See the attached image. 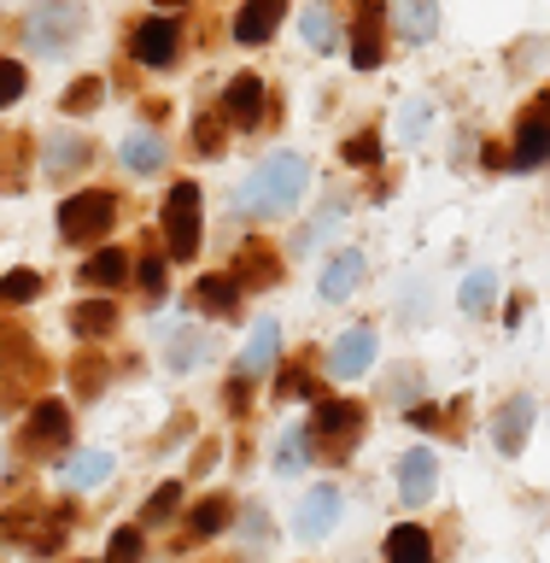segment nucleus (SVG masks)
Listing matches in <instances>:
<instances>
[{"instance_id": "f257e3e1", "label": "nucleus", "mask_w": 550, "mask_h": 563, "mask_svg": "<svg viewBox=\"0 0 550 563\" xmlns=\"http://www.w3.org/2000/svg\"><path fill=\"white\" fill-rule=\"evenodd\" d=\"M311 183V165L299 153H270L263 165L240 183L235 194V211L240 218H281V211L299 206V194Z\"/></svg>"}, {"instance_id": "f03ea898", "label": "nucleus", "mask_w": 550, "mask_h": 563, "mask_svg": "<svg viewBox=\"0 0 550 563\" xmlns=\"http://www.w3.org/2000/svg\"><path fill=\"white\" fill-rule=\"evenodd\" d=\"M82 30H88V7H82V0H35L30 18H24V42L35 53H47V59H59V53L77 47Z\"/></svg>"}, {"instance_id": "7ed1b4c3", "label": "nucleus", "mask_w": 550, "mask_h": 563, "mask_svg": "<svg viewBox=\"0 0 550 563\" xmlns=\"http://www.w3.org/2000/svg\"><path fill=\"white\" fill-rule=\"evenodd\" d=\"M363 405L358 399H316V417H311V452L323 457H346L351 440L363 434Z\"/></svg>"}, {"instance_id": "20e7f679", "label": "nucleus", "mask_w": 550, "mask_h": 563, "mask_svg": "<svg viewBox=\"0 0 550 563\" xmlns=\"http://www.w3.org/2000/svg\"><path fill=\"white\" fill-rule=\"evenodd\" d=\"M112 223H117V200L105 188H88V194H70V200L59 206V235L65 241H100V235H112Z\"/></svg>"}, {"instance_id": "39448f33", "label": "nucleus", "mask_w": 550, "mask_h": 563, "mask_svg": "<svg viewBox=\"0 0 550 563\" xmlns=\"http://www.w3.org/2000/svg\"><path fill=\"white\" fill-rule=\"evenodd\" d=\"M165 246L176 258L200 253V183H176L165 194Z\"/></svg>"}, {"instance_id": "423d86ee", "label": "nucleus", "mask_w": 550, "mask_h": 563, "mask_svg": "<svg viewBox=\"0 0 550 563\" xmlns=\"http://www.w3.org/2000/svg\"><path fill=\"white\" fill-rule=\"evenodd\" d=\"M65 440H70V411L59 399H42V405H30V422H24V434H18V452H65Z\"/></svg>"}, {"instance_id": "0eeeda50", "label": "nucleus", "mask_w": 550, "mask_h": 563, "mask_svg": "<svg viewBox=\"0 0 550 563\" xmlns=\"http://www.w3.org/2000/svg\"><path fill=\"white\" fill-rule=\"evenodd\" d=\"M509 165H516V170L550 165V95L521 112V123H516V147H509Z\"/></svg>"}, {"instance_id": "6e6552de", "label": "nucleus", "mask_w": 550, "mask_h": 563, "mask_svg": "<svg viewBox=\"0 0 550 563\" xmlns=\"http://www.w3.org/2000/svg\"><path fill=\"white\" fill-rule=\"evenodd\" d=\"M130 53L153 70L176 65V53H182V24H176V18H147V24L130 30Z\"/></svg>"}, {"instance_id": "1a4fd4ad", "label": "nucleus", "mask_w": 550, "mask_h": 563, "mask_svg": "<svg viewBox=\"0 0 550 563\" xmlns=\"http://www.w3.org/2000/svg\"><path fill=\"white\" fill-rule=\"evenodd\" d=\"M534 399L527 394H516V399H504L498 405V417H492V446H498L504 457H516L521 446H527V434H534Z\"/></svg>"}, {"instance_id": "9d476101", "label": "nucleus", "mask_w": 550, "mask_h": 563, "mask_svg": "<svg viewBox=\"0 0 550 563\" xmlns=\"http://www.w3.org/2000/svg\"><path fill=\"white\" fill-rule=\"evenodd\" d=\"M351 18H358V30H351V65L375 70L381 65V18H386V0H358Z\"/></svg>"}, {"instance_id": "9b49d317", "label": "nucleus", "mask_w": 550, "mask_h": 563, "mask_svg": "<svg viewBox=\"0 0 550 563\" xmlns=\"http://www.w3.org/2000/svg\"><path fill=\"white\" fill-rule=\"evenodd\" d=\"M223 118L235 123V130H258V123H263V82L252 77V70L228 77V88H223Z\"/></svg>"}, {"instance_id": "f8f14e48", "label": "nucleus", "mask_w": 550, "mask_h": 563, "mask_svg": "<svg viewBox=\"0 0 550 563\" xmlns=\"http://www.w3.org/2000/svg\"><path fill=\"white\" fill-rule=\"evenodd\" d=\"M35 369H47V364H42V352H35L30 329L24 323H0V376L24 382V376H35Z\"/></svg>"}, {"instance_id": "ddd939ff", "label": "nucleus", "mask_w": 550, "mask_h": 563, "mask_svg": "<svg viewBox=\"0 0 550 563\" xmlns=\"http://www.w3.org/2000/svg\"><path fill=\"white\" fill-rule=\"evenodd\" d=\"M281 18H288V0H246V7L235 12V42L240 47L270 42V35L281 30Z\"/></svg>"}, {"instance_id": "4468645a", "label": "nucleus", "mask_w": 550, "mask_h": 563, "mask_svg": "<svg viewBox=\"0 0 550 563\" xmlns=\"http://www.w3.org/2000/svg\"><path fill=\"white\" fill-rule=\"evenodd\" d=\"M369 358H375V329H369V323L346 329L340 341L328 346V369H334V376H363Z\"/></svg>"}, {"instance_id": "2eb2a0df", "label": "nucleus", "mask_w": 550, "mask_h": 563, "mask_svg": "<svg viewBox=\"0 0 550 563\" xmlns=\"http://www.w3.org/2000/svg\"><path fill=\"white\" fill-rule=\"evenodd\" d=\"M434 487H439V457L434 452H404L399 457V493H404V505H428Z\"/></svg>"}, {"instance_id": "dca6fc26", "label": "nucleus", "mask_w": 550, "mask_h": 563, "mask_svg": "<svg viewBox=\"0 0 550 563\" xmlns=\"http://www.w3.org/2000/svg\"><path fill=\"white\" fill-rule=\"evenodd\" d=\"M340 522V487H311L299 505V540H323Z\"/></svg>"}, {"instance_id": "f3484780", "label": "nucleus", "mask_w": 550, "mask_h": 563, "mask_svg": "<svg viewBox=\"0 0 550 563\" xmlns=\"http://www.w3.org/2000/svg\"><path fill=\"white\" fill-rule=\"evenodd\" d=\"M363 271H369V258L358 253V246H346V253H334V258H328V271H323V299H328V306H340V299H351V294H358Z\"/></svg>"}, {"instance_id": "a211bd4d", "label": "nucleus", "mask_w": 550, "mask_h": 563, "mask_svg": "<svg viewBox=\"0 0 550 563\" xmlns=\"http://www.w3.org/2000/svg\"><path fill=\"white\" fill-rule=\"evenodd\" d=\"M393 30L404 42H434L439 35V0H393Z\"/></svg>"}, {"instance_id": "6ab92c4d", "label": "nucleus", "mask_w": 550, "mask_h": 563, "mask_svg": "<svg viewBox=\"0 0 550 563\" xmlns=\"http://www.w3.org/2000/svg\"><path fill=\"white\" fill-rule=\"evenodd\" d=\"M193 306H200L205 317H235V311H240V276H235V271L205 276L200 288H193Z\"/></svg>"}, {"instance_id": "aec40b11", "label": "nucleus", "mask_w": 550, "mask_h": 563, "mask_svg": "<svg viewBox=\"0 0 550 563\" xmlns=\"http://www.w3.org/2000/svg\"><path fill=\"white\" fill-rule=\"evenodd\" d=\"M235 276H240V288H276L281 282V258H276V246H240V258H235Z\"/></svg>"}, {"instance_id": "412c9836", "label": "nucleus", "mask_w": 550, "mask_h": 563, "mask_svg": "<svg viewBox=\"0 0 550 563\" xmlns=\"http://www.w3.org/2000/svg\"><path fill=\"white\" fill-rule=\"evenodd\" d=\"M276 352H281V323H276V317H263V323H252V334H246V346H240V376L270 369Z\"/></svg>"}, {"instance_id": "4be33fe9", "label": "nucleus", "mask_w": 550, "mask_h": 563, "mask_svg": "<svg viewBox=\"0 0 550 563\" xmlns=\"http://www.w3.org/2000/svg\"><path fill=\"white\" fill-rule=\"evenodd\" d=\"M88 158H94V147H88L82 135H53L47 141V158H42V170L53 176V183H65V176H77Z\"/></svg>"}, {"instance_id": "5701e85b", "label": "nucleus", "mask_w": 550, "mask_h": 563, "mask_svg": "<svg viewBox=\"0 0 550 563\" xmlns=\"http://www.w3.org/2000/svg\"><path fill=\"white\" fill-rule=\"evenodd\" d=\"M165 158L170 147L158 141L153 130H135V135H123V165H130L135 176H153V170H165Z\"/></svg>"}, {"instance_id": "b1692460", "label": "nucleus", "mask_w": 550, "mask_h": 563, "mask_svg": "<svg viewBox=\"0 0 550 563\" xmlns=\"http://www.w3.org/2000/svg\"><path fill=\"white\" fill-rule=\"evenodd\" d=\"M82 282L88 288H123V282H130V253H123V246H100V253L82 264Z\"/></svg>"}, {"instance_id": "393cba45", "label": "nucleus", "mask_w": 550, "mask_h": 563, "mask_svg": "<svg viewBox=\"0 0 550 563\" xmlns=\"http://www.w3.org/2000/svg\"><path fill=\"white\" fill-rule=\"evenodd\" d=\"M386 558H393V563H428V558H434V540H428V528H416V522H399L393 534H386Z\"/></svg>"}, {"instance_id": "a878e982", "label": "nucleus", "mask_w": 550, "mask_h": 563, "mask_svg": "<svg viewBox=\"0 0 550 563\" xmlns=\"http://www.w3.org/2000/svg\"><path fill=\"white\" fill-rule=\"evenodd\" d=\"M70 329H77L82 341H100V334L117 329V306L112 299H82V306L70 311Z\"/></svg>"}, {"instance_id": "bb28decb", "label": "nucleus", "mask_w": 550, "mask_h": 563, "mask_svg": "<svg viewBox=\"0 0 550 563\" xmlns=\"http://www.w3.org/2000/svg\"><path fill=\"white\" fill-rule=\"evenodd\" d=\"M112 475V452H70L65 457V487H100Z\"/></svg>"}, {"instance_id": "cd10ccee", "label": "nucleus", "mask_w": 550, "mask_h": 563, "mask_svg": "<svg viewBox=\"0 0 550 563\" xmlns=\"http://www.w3.org/2000/svg\"><path fill=\"white\" fill-rule=\"evenodd\" d=\"M299 30H305V47H323V53L340 42V18H334L328 0H311L305 18H299Z\"/></svg>"}, {"instance_id": "c85d7f7f", "label": "nucleus", "mask_w": 550, "mask_h": 563, "mask_svg": "<svg viewBox=\"0 0 550 563\" xmlns=\"http://www.w3.org/2000/svg\"><path fill=\"white\" fill-rule=\"evenodd\" d=\"M228 517H235V505L223 499V493H211V499L193 505V522H188V540H211V534H223Z\"/></svg>"}, {"instance_id": "c756f323", "label": "nucleus", "mask_w": 550, "mask_h": 563, "mask_svg": "<svg viewBox=\"0 0 550 563\" xmlns=\"http://www.w3.org/2000/svg\"><path fill=\"white\" fill-rule=\"evenodd\" d=\"M30 158H35V135H12V141H7V158H0V188H7V194L24 188Z\"/></svg>"}, {"instance_id": "7c9ffc66", "label": "nucleus", "mask_w": 550, "mask_h": 563, "mask_svg": "<svg viewBox=\"0 0 550 563\" xmlns=\"http://www.w3.org/2000/svg\"><path fill=\"white\" fill-rule=\"evenodd\" d=\"M105 376H112V369H105V358H94V352H82V358L70 364V387H77V399H100Z\"/></svg>"}, {"instance_id": "2f4dec72", "label": "nucleus", "mask_w": 550, "mask_h": 563, "mask_svg": "<svg viewBox=\"0 0 550 563\" xmlns=\"http://www.w3.org/2000/svg\"><path fill=\"white\" fill-rule=\"evenodd\" d=\"M305 457H311V429H299V422H293V429L281 434V446H276V470L293 475V470H305Z\"/></svg>"}, {"instance_id": "473e14b6", "label": "nucleus", "mask_w": 550, "mask_h": 563, "mask_svg": "<svg viewBox=\"0 0 550 563\" xmlns=\"http://www.w3.org/2000/svg\"><path fill=\"white\" fill-rule=\"evenodd\" d=\"M492 299H498V276H492V271H474V276L463 282V311H469V317H486Z\"/></svg>"}, {"instance_id": "72a5a7b5", "label": "nucleus", "mask_w": 550, "mask_h": 563, "mask_svg": "<svg viewBox=\"0 0 550 563\" xmlns=\"http://www.w3.org/2000/svg\"><path fill=\"white\" fill-rule=\"evenodd\" d=\"M299 394H311V399H323V387L311 382V358H299L281 369V382H276V399H299Z\"/></svg>"}, {"instance_id": "f704fd0d", "label": "nucleus", "mask_w": 550, "mask_h": 563, "mask_svg": "<svg viewBox=\"0 0 550 563\" xmlns=\"http://www.w3.org/2000/svg\"><path fill=\"white\" fill-rule=\"evenodd\" d=\"M176 510H182V482H165L147 499V510H141V517H147L153 528H165V522H176Z\"/></svg>"}, {"instance_id": "c9c22d12", "label": "nucleus", "mask_w": 550, "mask_h": 563, "mask_svg": "<svg viewBox=\"0 0 550 563\" xmlns=\"http://www.w3.org/2000/svg\"><path fill=\"white\" fill-rule=\"evenodd\" d=\"M35 294H42V271H24V264H18V271L0 276V299H12V306H24Z\"/></svg>"}, {"instance_id": "e433bc0d", "label": "nucleus", "mask_w": 550, "mask_h": 563, "mask_svg": "<svg viewBox=\"0 0 550 563\" xmlns=\"http://www.w3.org/2000/svg\"><path fill=\"white\" fill-rule=\"evenodd\" d=\"M100 95H105V82H100V77H77V82L65 88V112H94Z\"/></svg>"}, {"instance_id": "4c0bfd02", "label": "nucleus", "mask_w": 550, "mask_h": 563, "mask_svg": "<svg viewBox=\"0 0 550 563\" xmlns=\"http://www.w3.org/2000/svg\"><path fill=\"white\" fill-rule=\"evenodd\" d=\"M165 352H170V364H176V369H193V364L205 358V341L188 329V334H170V346H165Z\"/></svg>"}, {"instance_id": "58836bf2", "label": "nucleus", "mask_w": 550, "mask_h": 563, "mask_svg": "<svg viewBox=\"0 0 550 563\" xmlns=\"http://www.w3.org/2000/svg\"><path fill=\"white\" fill-rule=\"evenodd\" d=\"M141 299H147V306L165 299V258H158V253L141 258Z\"/></svg>"}, {"instance_id": "ea45409f", "label": "nucleus", "mask_w": 550, "mask_h": 563, "mask_svg": "<svg viewBox=\"0 0 550 563\" xmlns=\"http://www.w3.org/2000/svg\"><path fill=\"white\" fill-rule=\"evenodd\" d=\"M346 165H381V135L375 130H358L346 141Z\"/></svg>"}, {"instance_id": "a19ab883", "label": "nucleus", "mask_w": 550, "mask_h": 563, "mask_svg": "<svg viewBox=\"0 0 550 563\" xmlns=\"http://www.w3.org/2000/svg\"><path fill=\"white\" fill-rule=\"evenodd\" d=\"M422 130H428V100H404V112H399V135H404V141H416Z\"/></svg>"}, {"instance_id": "79ce46f5", "label": "nucleus", "mask_w": 550, "mask_h": 563, "mask_svg": "<svg viewBox=\"0 0 550 563\" xmlns=\"http://www.w3.org/2000/svg\"><path fill=\"white\" fill-rule=\"evenodd\" d=\"M193 147H200L205 158L223 153V123L217 118H193Z\"/></svg>"}, {"instance_id": "37998d69", "label": "nucleus", "mask_w": 550, "mask_h": 563, "mask_svg": "<svg viewBox=\"0 0 550 563\" xmlns=\"http://www.w3.org/2000/svg\"><path fill=\"white\" fill-rule=\"evenodd\" d=\"M24 65H18V59H0V106H12L18 95H24Z\"/></svg>"}, {"instance_id": "c03bdc74", "label": "nucleus", "mask_w": 550, "mask_h": 563, "mask_svg": "<svg viewBox=\"0 0 550 563\" xmlns=\"http://www.w3.org/2000/svg\"><path fill=\"white\" fill-rule=\"evenodd\" d=\"M105 552H112V558H141V552H147V540H141V528H117Z\"/></svg>"}, {"instance_id": "a18cd8bd", "label": "nucleus", "mask_w": 550, "mask_h": 563, "mask_svg": "<svg viewBox=\"0 0 550 563\" xmlns=\"http://www.w3.org/2000/svg\"><path fill=\"white\" fill-rule=\"evenodd\" d=\"M439 417H446V411H439V405H416V411H411V422H416V429H446V422H439Z\"/></svg>"}, {"instance_id": "49530a36", "label": "nucleus", "mask_w": 550, "mask_h": 563, "mask_svg": "<svg viewBox=\"0 0 550 563\" xmlns=\"http://www.w3.org/2000/svg\"><path fill=\"white\" fill-rule=\"evenodd\" d=\"M158 7H165V12H170V7H188V0H158Z\"/></svg>"}]
</instances>
